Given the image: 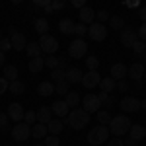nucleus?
Listing matches in <instances>:
<instances>
[{
    "mask_svg": "<svg viewBox=\"0 0 146 146\" xmlns=\"http://www.w3.org/2000/svg\"><path fill=\"white\" fill-rule=\"evenodd\" d=\"M90 123V113L84 111V109H72V111L66 115V125L70 129H74V131H80V129H84L86 125Z\"/></svg>",
    "mask_w": 146,
    "mask_h": 146,
    "instance_id": "1",
    "label": "nucleus"
},
{
    "mask_svg": "<svg viewBox=\"0 0 146 146\" xmlns=\"http://www.w3.org/2000/svg\"><path fill=\"white\" fill-rule=\"evenodd\" d=\"M131 119L129 117H125V115H117V117H111V121H109V133L113 136H123L129 133V129H131Z\"/></svg>",
    "mask_w": 146,
    "mask_h": 146,
    "instance_id": "2",
    "label": "nucleus"
},
{
    "mask_svg": "<svg viewBox=\"0 0 146 146\" xmlns=\"http://www.w3.org/2000/svg\"><path fill=\"white\" fill-rule=\"evenodd\" d=\"M107 138H109V129H107L105 125H98V127H94V129L90 131L88 142L94 144V146H100V144H103Z\"/></svg>",
    "mask_w": 146,
    "mask_h": 146,
    "instance_id": "3",
    "label": "nucleus"
},
{
    "mask_svg": "<svg viewBox=\"0 0 146 146\" xmlns=\"http://www.w3.org/2000/svg\"><path fill=\"white\" fill-rule=\"evenodd\" d=\"M10 135H12V138H14L16 142L23 144V142L29 138V135H31V127L25 125L23 121H22V123H16V125H14V129L10 131Z\"/></svg>",
    "mask_w": 146,
    "mask_h": 146,
    "instance_id": "4",
    "label": "nucleus"
},
{
    "mask_svg": "<svg viewBox=\"0 0 146 146\" xmlns=\"http://www.w3.org/2000/svg\"><path fill=\"white\" fill-rule=\"evenodd\" d=\"M39 43V47H41V53H45L47 56H51V55H55L56 53V49H58V41H56L53 35H41V39L37 41Z\"/></svg>",
    "mask_w": 146,
    "mask_h": 146,
    "instance_id": "5",
    "label": "nucleus"
},
{
    "mask_svg": "<svg viewBox=\"0 0 146 146\" xmlns=\"http://www.w3.org/2000/svg\"><path fill=\"white\" fill-rule=\"evenodd\" d=\"M86 53H88V43L84 39H74L68 45V55L72 58H82V56H86Z\"/></svg>",
    "mask_w": 146,
    "mask_h": 146,
    "instance_id": "6",
    "label": "nucleus"
},
{
    "mask_svg": "<svg viewBox=\"0 0 146 146\" xmlns=\"http://www.w3.org/2000/svg\"><path fill=\"white\" fill-rule=\"evenodd\" d=\"M82 109L88 113H98L101 109V101L98 98V94H86L84 98H82Z\"/></svg>",
    "mask_w": 146,
    "mask_h": 146,
    "instance_id": "7",
    "label": "nucleus"
},
{
    "mask_svg": "<svg viewBox=\"0 0 146 146\" xmlns=\"http://www.w3.org/2000/svg\"><path fill=\"white\" fill-rule=\"evenodd\" d=\"M88 35H90L92 41H103V39L107 37V27H105L103 23L94 22L90 27H88Z\"/></svg>",
    "mask_w": 146,
    "mask_h": 146,
    "instance_id": "8",
    "label": "nucleus"
},
{
    "mask_svg": "<svg viewBox=\"0 0 146 146\" xmlns=\"http://www.w3.org/2000/svg\"><path fill=\"white\" fill-rule=\"evenodd\" d=\"M100 82H101V76H100V72L98 70H88L84 76H82V86L84 88H88V90H92V88H96V86H100Z\"/></svg>",
    "mask_w": 146,
    "mask_h": 146,
    "instance_id": "9",
    "label": "nucleus"
},
{
    "mask_svg": "<svg viewBox=\"0 0 146 146\" xmlns=\"http://www.w3.org/2000/svg\"><path fill=\"white\" fill-rule=\"evenodd\" d=\"M121 109L127 113H136L140 109V100H136L135 96H125L121 100Z\"/></svg>",
    "mask_w": 146,
    "mask_h": 146,
    "instance_id": "10",
    "label": "nucleus"
},
{
    "mask_svg": "<svg viewBox=\"0 0 146 146\" xmlns=\"http://www.w3.org/2000/svg\"><path fill=\"white\" fill-rule=\"evenodd\" d=\"M136 41H138V35H136V29L133 27H125L123 31H121V43L125 47H129V49H133Z\"/></svg>",
    "mask_w": 146,
    "mask_h": 146,
    "instance_id": "11",
    "label": "nucleus"
},
{
    "mask_svg": "<svg viewBox=\"0 0 146 146\" xmlns=\"http://www.w3.org/2000/svg\"><path fill=\"white\" fill-rule=\"evenodd\" d=\"M12 35H10V43H12V49H16V51H23L25 45H27V39H25V35L20 33V31H14L10 29Z\"/></svg>",
    "mask_w": 146,
    "mask_h": 146,
    "instance_id": "12",
    "label": "nucleus"
},
{
    "mask_svg": "<svg viewBox=\"0 0 146 146\" xmlns=\"http://www.w3.org/2000/svg\"><path fill=\"white\" fill-rule=\"evenodd\" d=\"M23 107L20 105V103H10V107H8V119H12V121H16V123H22L23 121Z\"/></svg>",
    "mask_w": 146,
    "mask_h": 146,
    "instance_id": "13",
    "label": "nucleus"
},
{
    "mask_svg": "<svg viewBox=\"0 0 146 146\" xmlns=\"http://www.w3.org/2000/svg\"><path fill=\"white\" fill-rule=\"evenodd\" d=\"M82 76H84V72L76 66L66 68V72H64V80H66L68 84H78V82H82Z\"/></svg>",
    "mask_w": 146,
    "mask_h": 146,
    "instance_id": "14",
    "label": "nucleus"
},
{
    "mask_svg": "<svg viewBox=\"0 0 146 146\" xmlns=\"http://www.w3.org/2000/svg\"><path fill=\"white\" fill-rule=\"evenodd\" d=\"M127 74H129L133 80L140 82V80L144 78V64H142V62H135V64H131V66L127 68Z\"/></svg>",
    "mask_w": 146,
    "mask_h": 146,
    "instance_id": "15",
    "label": "nucleus"
},
{
    "mask_svg": "<svg viewBox=\"0 0 146 146\" xmlns=\"http://www.w3.org/2000/svg\"><path fill=\"white\" fill-rule=\"evenodd\" d=\"M51 111L55 113L56 117H66L68 113H70V107L66 105L64 100H58V101H55V103L51 105Z\"/></svg>",
    "mask_w": 146,
    "mask_h": 146,
    "instance_id": "16",
    "label": "nucleus"
},
{
    "mask_svg": "<svg viewBox=\"0 0 146 146\" xmlns=\"http://www.w3.org/2000/svg\"><path fill=\"white\" fill-rule=\"evenodd\" d=\"M125 76H127V66L123 62H115L111 66V78L115 82H119V80H125Z\"/></svg>",
    "mask_w": 146,
    "mask_h": 146,
    "instance_id": "17",
    "label": "nucleus"
},
{
    "mask_svg": "<svg viewBox=\"0 0 146 146\" xmlns=\"http://www.w3.org/2000/svg\"><path fill=\"white\" fill-rule=\"evenodd\" d=\"M78 16H80V23H84V25H86V23H94V18H96V12L92 10L90 6H84V8H82V10L78 12Z\"/></svg>",
    "mask_w": 146,
    "mask_h": 146,
    "instance_id": "18",
    "label": "nucleus"
},
{
    "mask_svg": "<svg viewBox=\"0 0 146 146\" xmlns=\"http://www.w3.org/2000/svg\"><path fill=\"white\" fill-rule=\"evenodd\" d=\"M129 135H131V140L138 142V140H142V138L146 136V129L142 127V125H131V129H129Z\"/></svg>",
    "mask_w": 146,
    "mask_h": 146,
    "instance_id": "19",
    "label": "nucleus"
},
{
    "mask_svg": "<svg viewBox=\"0 0 146 146\" xmlns=\"http://www.w3.org/2000/svg\"><path fill=\"white\" fill-rule=\"evenodd\" d=\"M35 115H37V121H39L41 125H47L49 121H51V115H53V111H51V107L43 105V107H39V109L35 111Z\"/></svg>",
    "mask_w": 146,
    "mask_h": 146,
    "instance_id": "20",
    "label": "nucleus"
},
{
    "mask_svg": "<svg viewBox=\"0 0 146 146\" xmlns=\"http://www.w3.org/2000/svg\"><path fill=\"white\" fill-rule=\"evenodd\" d=\"M37 94L39 96H43V98H47V96H53L55 94V84L53 82H41L39 86H37Z\"/></svg>",
    "mask_w": 146,
    "mask_h": 146,
    "instance_id": "21",
    "label": "nucleus"
},
{
    "mask_svg": "<svg viewBox=\"0 0 146 146\" xmlns=\"http://www.w3.org/2000/svg\"><path fill=\"white\" fill-rule=\"evenodd\" d=\"M74 27H76V23L72 22L70 18H64V20H60V23H58V29H60V33H62V35L74 33Z\"/></svg>",
    "mask_w": 146,
    "mask_h": 146,
    "instance_id": "22",
    "label": "nucleus"
},
{
    "mask_svg": "<svg viewBox=\"0 0 146 146\" xmlns=\"http://www.w3.org/2000/svg\"><path fill=\"white\" fill-rule=\"evenodd\" d=\"M47 131H49V135L58 136L60 131H62V121H60V119H51V121L47 123Z\"/></svg>",
    "mask_w": 146,
    "mask_h": 146,
    "instance_id": "23",
    "label": "nucleus"
},
{
    "mask_svg": "<svg viewBox=\"0 0 146 146\" xmlns=\"http://www.w3.org/2000/svg\"><path fill=\"white\" fill-rule=\"evenodd\" d=\"M49 135V131H47V125H33L31 127V136L33 138H37V140H41V138H45V136Z\"/></svg>",
    "mask_w": 146,
    "mask_h": 146,
    "instance_id": "24",
    "label": "nucleus"
},
{
    "mask_svg": "<svg viewBox=\"0 0 146 146\" xmlns=\"http://www.w3.org/2000/svg\"><path fill=\"white\" fill-rule=\"evenodd\" d=\"M25 53L29 55V58H37V56L43 55V53H41L39 43H35V41H31V43H27V45H25Z\"/></svg>",
    "mask_w": 146,
    "mask_h": 146,
    "instance_id": "25",
    "label": "nucleus"
},
{
    "mask_svg": "<svg viewBox=\"0 0 146 146\" xmlns=\"http://www.w3.org/2000/svg\"><path fill=\"white\" fill-rule=\"evenodd\" d=\"M4 78L8 82H16L18 80V66L16 64H6L4 66Z\"/></svg>",
    "mask_w": 146,
    "mask_h": 146,
    "instance_id": "26",
    "label": "nucleus"
},
{
    "mask_svg": "<svg viewBox=\"0 0 146 146\" xmlns=\"http://www.w3.org/2000/svg\"><path fill=\"white\" fill-rule=\"evenodd\" d=\"M64 101H66V105L70 107V109H76L80 103V96L78 92H68L66 96H64Z\"/></svg>",
    "mask_w": 146,
    "mask_h": 146,
    "instance_id": "27",
    "label": "nucleus"
},
{
    "mask_svg": "<svg viewBox=\"0 0 146 146\" xmlns=\"http://www.w3.org/2000/svg\"><path fill=\"white\" fill-rule=\"evenodd\" d=\"M100 88H101V92H105V94H111V92L117 88V82L113 78H101Z\"/></svg>",
    "mask_w": 146,
    "mask_h": 146,
    "instance_id": "28",
    "label": "nucleus"
},
{
    "mask_svg": "<svg viewBox=\"0 0 146 146\" xmlns=\"http://www.w3.org/2000/svg\"><path fill=\"white\" fill-rule=\"evenodd\" d=\"M43 68H45V58L43 56H37V58L29 60V72H41Z\"/></svg>",
    "mask_w": 146,
    "mask_h": 146,
    "instance_id": "29",
    "label": "nucleus"
},
{
    "mask_svg": "<svg viewBox=\"0 0 146 146\" xmlns=\"http://www.w3.org/2000/svg\"><path fill=\"white\" fill-rule=\"evenodd\" d=\"M35 31L39 35H47V31H49V22H47V18H37V20H35Z\"/></svg>",
    "mask_w": 146,
    "mask_h": 146,
    "instance_id": "30",
    "label": "nucleus"
},
{
    "mask_svg": "<svg viewBox=\"0 0 146 146\" xmlns=\"http://www.w3.org/2000/svg\"><path fill=\"white\" fill-rule=\"evenodd\" d=\"M109 27H111V29H121V31H123L125 29V20L121 18V16H111V18H109Z\"/></svg>",
    "mask_w": 146,
    "mask_h": 146,
    "instance_id": "31",
    "label": "nucleus"
},
{
    "mask_svg": "<svg viewBox=\"0 0 146 146\" xmlns=\"http://www.w3.org/2000/svg\"><path fill=\"white\" fill-rule=\"evenodd\" d=\"M8 90H10L12 94H16V96H20V94H23V90H25V84L20 82V80H16V82H10Z\"/></svg>",
    "mask_w": 146,
    "mask_h": 146,
    "instance_id": "32",
    "label": "nucleus"
},
{
    "mask_svg": "<svg viewBox=\"0 0 146 146\" xmlns=\"http://www.w3.org/2000/svg\"><path fill=\"white\" fill-rule=\"evenodd\" d=\"M96 117H98V121H100V125H109V121H111V115H109V111H105V109H100V111L96 113Z\"/></svg>",
    "mask_w": 146,
    "mask_h": 146,
    "instance_id": "33",
    "label": "nucleus"
},
{
    "mask_svg": "<svg viewBox=\"0 0 146 146\" xmlns=\"http://www.w3.org/2000/svg\"><path fill=\"white\" fill-rule=\"evenodd\" d=\"M68 92H70V84H68L66 80L58 82V84L55 86V94H60V96H66Z\"/></svg>",
    "mask_w": 146,
    "mask_h": 146,
    "instance_id": "34",
    "label": "nucleus"
},
{
    "mask_svg": "<svg viewBox=\"0 0 146 146\" xmlns=\"http://www.w3.org/2000/svg\"><path fill=\"white\" fill-rule=\"evenodd\" d=\"M45 66H47V68H51V70H55V68L60 66V58H56L55 55L45 56Z\"/></svg>",
    "mask_w": 146,
    "mask_h": 146,
    "instance_id": "35",
    "label": "nucleus"
},
{
    "mask_svg": "<svg viewBox=\"0 0 146 146\" xmlns=\"http://www.w3.org/2000/svg\"><path fill=\"white\" fill-rule=\"evenodd\" d=\"M64 72H66V70H64V68H55V70H51V78L55 80L56 84H58V82H62V80H64Z\"/></svg>",
    "mask_w": 146,
    "mask_h": 146,
    "instance_id": "36",
    "label": "nucleus"
},
{
    "mask_svg": "<svg viewBox=\"0 0 146 146\" xmlns=\"http://www.w3.org/2000/svg\"><path fill=\"white\" fill-rule=\"evenodd\" d=\"M133 51H135L136 55H142V56H144L146 55V43H144V41H136L135 45H133Z\"/></svg>",
    "mask_w": 146,
    "mask_h": 146,
    "instance_id": "37",
    "label": "nucleus"
},
{
    "mask_svg": "<svg viewBox=\"0 0 146 146\" xmlns=\"http://www.w3.org/2000/svg\"><path fill=\"white\" fill-rule=\"evenodd\" d=\"M86 66H88V70H98V66H100L98 56H88L86 58Z\"/></svg>",
    "mask_w": 146,
    "mask_h": 146,
    "instance_id": "38",
    "label": "nucleus"
},
{
    "mask_svg": "<svg viewBox=\"0 0 146 146\" xmlns=\"http://www.w3.org/2000/svg\"><path fill=\"white\" fill-rule=\"evenodd\" d=\"M35 121H37L35 111H25V113H23V123H25V125H33Z\"/></svg>",
    "mask_w": 146,
    "mask_h": 146,
    "instance_id": "39",
    "label": "nucleus"
},
{
    "mask_svg": "<svg viewBox=\"0 0 146 146\" xmlns=\"http://www.w3.org/2000/svg\"><path fill=\"white\" fill-rule=\"evenodd\" d=\"M111 16H109V12L107 10H100V12H96V20H98V23H103V22H107Z\"/></svg>",
    "mask_w": 146,
    "mask_h": 146,
    "instance_id": "40",
    "label": "nucleus"
},
{
    "mask_svg": "<svg viewBox=\"0 0 146 146\" xmlns=\"http://www.w3.org/2000/svg\"><path fill=\"white\" fill-rule=\"evenodd\" d=\"M10 49H12L10 39H8V37H0V51L6 53V51H10Z\"/></svg>",
    "mask_w": 146,
    "mask_h": 146,
    "instance_id": "41",
    "label": "nucleus"
},
{
    "mask_svg": "<svg viewBox=\"0 0 146 146\" xmlns=\"http://www.w3.org/2000/svg\"><path fill=\"white\" fill-rule=\"evenodd\" d=\"M74 33L78 35V39H80L82 35L88 33V25H84V23H76V27H74Z\"/></svg>",
    "mask_w": 146,
    "mask_h": 146,
    "instance_id": "42",
    "label": "nucleus"
},
{
    "mask_svg": "<svg viewBox=\"0 0 146 146\" xmlns=\"http://www.w3.org/2000/svg\"><path fill=\"white\" fill-rule=\"evenodd\" d=\"M98 98H100L101 105H103V103H105V105H111V103H113V98L109 96V94H105V92H101V94H98Z\"/></svg>",
    "mask_w": 146,
    "mask_h": 146,
    "instance_id": "43",
    "label": "nucleus"
},
{
    "mask_svg": "<svg viewBox=\"0 0 146 146\" xmlns=\"http://www.w3.org/2000/svg\"><path fill=\"white\" fill-rule=\"evenodd\" d=\"M45 138H47L45 146H58V142H60V140H58V136H55V135H47Z\"/></svg>",
    "mask_w": 146,
    "mask_h": 146,
    "instance_id": "44",
    "label": "nucleus"
},
{
    "mask_svg": "<svg viewBox=\"0 0 146 146\" xmlns=\"http://www.w3.org/2000/svg\"><path fill=\"white\" fill-rule=\"evenodd\" d=\"M0 131H8V115L0 113Z\"/></svg>",
    "mask_w": 146,
    "mask_h": 146,
    "instance_id": "45",
    "label": "nucleus"
},
{
    "mask_svg": "<svg viewBox=\"0 0 146 146\" xmlns=\"http://www.w3.org/2000/svg\"><path fill=\"white\" fill-rule=\"evenodd\" d=\"M136 35H138V41H146V23L140 25V29L136 31Z\"/></svg>",
    "mask_w": 146,
    "mask_h": 146,
    "instance_id": "46",
    "label": "nucleus"
},
{
    "mask_svg": "<svg viewBox=\"0 0 146 146\" xmlns=\"http://www.w3.org/2000/svg\"><path fill=\"white\" fill-rule=\"evenodd\" d=\"M8 86H10V82H8V80L4 78V76H2V78H0V96H2L4 92L8 90Z\"/></svg>",
    "mask_w": 146,
    "mask_h": 146,
    "instance_id": "47",
    "label": "nucleus"
},
{
    "mask_svg": "<svg viewBox=\"0 0 146 146\" xmlns=\"http://www.w3.org/2000/svg\"><path fill=\"white\" fill-rule=\"evenodd\" d=\"M117 90L123 92V94L129 90V84H127V80H119V82H117Z\"/></svg>",
    "mask_w": 146,
    "mask_h": 146,
    "instance_id": "48",
    "label": "nucleus"
},
{
    "mask_svg": "<svg viewBox=\"0 0 146 146\" xmlns=\"http://www.w3.org/2000/svg\"><path fill=\"white\" fill-rule=\"evenodd\" d=\"M51 6H53V10H60V8H64V2L62 0H53Z\"/></svg>",
    "mask_w": 146,
    "mask_h": 146,
    "instance_id": "49",
    "label": "nucleus"
},
{
    "mask_svg": "<svg viewBox=\"0 0 146 146\" xmlns=\"http://www.w3.org/2000/svg\"><path fill=\"white\" fill-rule=\"evenodd\" d=\"M72 6H74V8H80V10H82V8L86 6V2H84V0H72Z\"/></svg>",
    "mask_w": 146,
    "mask_h": 146,
    "instance_id": "50",
    "label": "nucleus"
},
{
    "mask_svg": "<svg viewBox=\"0 0 146 146\" xmlns=\"http://www.w3.org/2000/svg\"><path fill=\"white\" fill-rule=\"evenodd\" d=\"M107 146H125L123 140H119V138H113V140H109V144Z\"/></svg>",
    "mask_w": 146,
    "mask_h": 146,
    "instance_id": "51",
    "label": "nucleus"
},
{
    "mask_svg": "<svg viewBox=\"0 0 146 146\" xmlns=\"http://www.w3.org/2000/svg\"><path fill=\"white\" fill-rule=\"evenodd\" d=\"M140 20H142V23H146V6L140 8Z\"/></svg>",
    "mask_w": 146,
    "mask_h": 146,
    "instance_id": "52",
    "label": "nucleus"
},
{
    "mask_svg": "<svg viewBox=\"0 0 146 146\" xmlns=\"http://www.w3.org/2000/svg\"><path fill=\"white\" fill-rule=\"evenodd\" d=\"M125 4H127L129 8H135V6H138V2H125Z\"/></svg>",
    "mask_w": 146,
    "mask_h": 146,
    "instance_id": "53",
    "label": "nucleus"
},
{
    "mask_svg": "<svg viewBox=\"0 0 146 146\" xmlns=\"http://www.w3.org/2000/svg\"><path fill=\"white\" fill-rule=\"evenodd\" d=\"M4 60H6V58H4V53H2V51H0V66H2V64H4Z\"/></svg>",
    "mask_w": 146,
    "mask_h": 146,
    "instance_id": "54",
    "label": "nucleus"
},
{
    "mask_svg": "<svg viewBox=\"0 0 146 146\" xmlns=\"http://www.w3.org/2000/svg\"><path fill=\"white\" fill-rule=\"evenodd\" d=\"M140 109H144V111H146V100L140 101Z\"/></svg>",
    "mask_w": 146,
    "mask_h": 146,
    "instance_id": "55",
    "label": "nucleus"
},
{
    "mask_svg": "<svg viewBox=\"0 0 146 146\" xmlns=\"http://www.w3.org/2000/svg\"><path fill=\"white\" fill-rule=\"evenodd\" d=\"M135 144H136L135 140H131V138H129V140H127V146H135Z\"/></svg>",
    "mask_w": 146,
    "mask_h": 146,
    "instance_id": "56",
    "label": "nucleus"
},
{
    "mask_svg": "<svg viewBox=\"0 0 146 146\" xmlns=\"http://www.w3.org/2000/svg\"><path fill=\"white\" fill-rule=\"evenodd\" d=\"M33 146H45V144H33Z\"/></svg>",
    "mask_w": 146,
    "mask_h": 146,
    "instance_id": "57",
    "label": "nucleus"
},
{
    "mask_svg": "<svg viewBox=\"0 0 146 146\" xmlns=\"http://www.w3.org/2000/svg\"><path fill=\"white\" fill-rule=\"evenodd\" d=\"M144 64H146V55H144Z\"/></svg>",
    "mask_w": 146,
    "mask_h": 146,
    "instance_id": "58",
    "label": "nucleus"
},
{
    "mask_svg": "<svg viewBox=\"0 0 146 146\" xmlns=\"http://www.w3.org/2000/svg\"><path fill=\"white\" fill-rule=\"evenodd\" d=\"M144 80H146V72H144Z\"/></svg>",
    "mask_w": 146,
    "mask_h": 146,
    "instance_id": "59",
    "label": "nucleus"
}]
</instances>
